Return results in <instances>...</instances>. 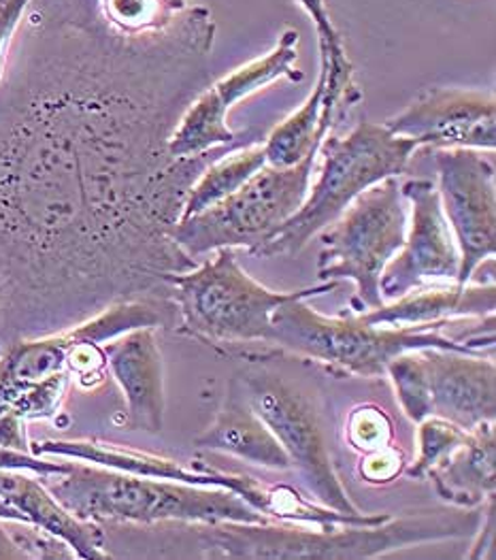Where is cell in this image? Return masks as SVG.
<instances>
[{"label": "cell", "instance_id": "cell-17", "mask_svg": "<svg viewBox=\"0 0 496 560\" xmlns=\"http://www.w3.org/2000/svg\"><path fill=\"white\" fill-rule=\"evenodd\" d=\"M433 416L473 431L496 420V364L454 350H422Z\"/></svg>", "mask_w": 496, "mask_h": 560}, {"label": "cell", "instance_id": "cell-18", "mask_svg": "<svg viewBox=\"0 0 496 560\" xmlns=\"http://www.w3.org/2000/svg\"><path fill=\"white\" fill-rule=\"evenodd\" d=\"M496 310L495 280L467 285L420 288L392 303L361 312L358 318L373 326H422L444 328L458 318H486Z\"/></svg>", "mask_w": 496, "mask_h": 560}, {"label": "cell", "instance_id": "cell-27", "mask_svg": "<svg viewBox=\"0 0 496 560\" xmlns=\"http://www.w3.org/2000/svg\"><path fill=\"white\" fill-rule=\"evenodd\" d=\"M0 469L7 471H26L37 478H51L60 476L67 471V458L58 460H45L43 456H37L33 452H22L13 447H0Z\"/></svg>", "mask_w": 496, "mask_h": 560}, {"label": "cell", "instance_id": "cell-21", "mask_svg": "<svg viewBox=\"0 0 496 560\" xmlns=\"http://www.w3.org/2000/svg\"><path fill=\"white\" fill-rule=\"evenodd\" d=\"M428 481L441 501L454 508H482L496 497L495 422L469 431V440Z\"/></svg>", "mask_w": 496, "mask_h": 560}, {"label": "cell", "instance_id": "cell-22", "mask_svg": "<svg viewBox=\"0 0 496 560\" xmlns=\"http://www.w3.org/2000/svg\"><path fill=\"white\" fill-rule=\"evenodd\" d=\"M262 166H267V154L262 143L241 148L233 154H222L215 161L209 162L203 173L197 177V182L190 186L179 220L201 213L211 205L231 197Z\"/></svg>", "mask_w": 496, "mask_h": 560}, {"label": "cell", "instance_id": "cell-30", "mask_svg": "<svg viewBox=\"0 0 496 560\" xmlns=\"http://www.w3.org/2000/svg\"><path fill=\"white\" fill-rule=\"evenodd\" d=\"M0 560H26L7 521H0Z\"/></svg>", "mask_w": 496, "mask_h": 560}, {"label": "cell", "instance_id": "cell-19", "mask_svg": "<svg viewBox=\"0 0 496 560\" xmlns=\"http://www.w3.org/2000/svg\"><path fill=\"white\" fill-rule=\"evenodd\" d=\"M194 445L222 452L273 471L290 469L288 454L264 420L251 409L244 382L233 377L213 422L194 440Z\"/></svg>", "mask_w": 496, "mask_h": 560}, {"label": "cell", "instance_id": "cell-9", "mask_svg": "<svg viewBox=\"0 0 496 560\" xmlns=\"http://www.w3.org/2000/svg\"><path fill=\"white\" fill-rule=\"evenodd\" d=\"M241 382L251 409L282 443L290 469L300 476L311 499L341 514H363L334 471L324 422L309 395L271 371H253Z\"/></svg>", "mask_w": 496, "mask_h": 560}, {"label": "cell", "instance_id": "cell-4", "mask_svg": "<svg viewBox=\"0 0 496 560\" xmlns=\"http://www.w3.org/2000/svg\"><path fill=\"white\" fill-rule=\"evenodd\" d=\"M184 273L166 278L177 310L179 335L209 346H239L271 339L273 312L292 299H314L332 292L339 281L275 292L253 280L239 265L233 249L222 247Z\"/></svg>", "mask_w": 496, "mask_h": 560}, {"label": "cell", "instance_id": "cell-24", "mask_svg": "<svg viewBox=\"0 0 496 560\" xmlns=\"http://www.w3.org/2000/svg\"><path fill=\"white\" fill-rule=\"evenodd\" d=\"M386 373L394 386L397 400L403 413L417 424L433 416V399L428 388L426 364L422 359V350H412L394 357L388 362Z\"/></svg>", "mask_w": 496, "mask_h": 560}, {"label": "cell", "instance_id": "cell-12", "mask_svg": "<svg viewBox=\"0 0 496 560\" xmlns=\"http://www.w3.org/2000/svg\"><path fill=\"white\" fill-rule=\"evenodd\" d=\"M439 199L454 235L460 269L458 285H467L475 271L496 254L495 162L480 150H435Z\"/></svg>", "mask_w": 496, "mask_h": 560}, {"label": "cell", "instance_id": "cell-29", "mask_svg": "<svg viewBox=\"0 0 496 560\" xmlns=\"http://www.w3.org/2000/svg\"><path fill=\"white\" fill-rule=\"evenodd\" d=\"M495 497L484 503V514L477 533L473 535L475 541L467 555V559H493L495 557Z\"/></svg>", "mask_w": 496, "mask_h": 560}, {"label": "cell", "instance_id": "cell-11", "mask_svg": "<svg viewBox=\"0 0 496 560\" xmlns=\"http://www.w3.org/2000/svg\"><path fill=\"white\" fill-rule=\"evenodd\" d=\"M298 43V33L286 28L269 54L241 65L215 83H209L177 121L168 139V152L177 159H194L235 145L237 132L228 126V112L237 103L273 81L305 78L303 71L296 69Z\"/></svg>", "mask_w": 496, "mask_h": 560}, {"label": "cell", "instance_id": "cell-3", "mask_svg": "<svg viewBox=\"0 0 496 560\" xmlns=\"http://www.w3.org/2000/svg\"><path fill=\"white\" fill-rule=\"evenodd\" d=\"M49 492L80 521L128 524L269 522L224 488L154 480L67 458V471L45 478Z\"/></svg>", "mask_w": 496, "mask_h": 560}, {"label": "cell", "instance_id": "cell-20", "mask_svg": "<svg viewBox=\"0 0 496 560\" xmlns=\"http://www.w3.org/2000/svg\"><path fill=\"white\" fill-rule=\"evenodd\" d=\"M0 497L11 503L26 522L67 541L78 559H111L105 548V535L101 530V524L80 521L78 516H73L49 492L42 478L26 476V471L0 469Z\"/></svg>", "mask_w": 496, "mask_h": 560}, {"label": "cell", "instance_id": "cell-10", "mask_svg": "<svg viewBox=\"0 0 496 560\" xmlns=\"http://www.w3.org/2000/svg\"><path fill=\"white\" fill-rule=\"evenodd\" d=\"M298 7L311 20L320 47V71L309 98L273 132L267 137L264 154L267 164L286 168L296 162L318 154L327 135L318 128V121L341 124L350 112L363 101V92L354 78V65L347 56L345 43L332 22L327 0H296Z\"/></svg>", "mask_w": 496, "mask_h": 560}, {"label": "cell", "instance_id": "cell-28", "mask_svg": "<svg viewBox=\"0 0 496 560\" xmlns=\"http://www.w3.org/2000/svg\"><path fill=\"white\" fill-rule=\"evenodd\" d=\"M31 0H0V75L7 62L9 45L13 39V33L26 11Z\"/></svg>", "mask_w": 496, "mask_h": 560}, {"label": "cell", "instance_id": "cell-16", "mask_svg": "<svg viewBox=\"0 0 496 560\" xmlns=\"http://www.w3.org/2000/svg\"><path fill=\"white\" fill-rule=\"evenodd\" d=\"M107 366L126 402L125 427L147 435L165 427V362L156 328H137L103 343Z\"/></svg>", "mask_w": 496, "mask_h": 560}, {"label": "cell", "instance_id": "cell-6", "mask_svg": "<svg viewBox=\"0 0 496 560\" xmlns=\"http://www.w3.org/2000/svg\"><path fill=\"white\" fill-rule=\"evenodd\" d=\"M309 299H292L271 316L269 343L296 357L322 362L336 373L379 377L388 362L412 350H454L484 357L469 343L446 337L439 328L373 326L356 316L329 318L307 305Z\"/></svg>", "mask_w": 496, "mask_h": 560}, {"label": "cell", "instance_id": "cell-8", "mask_svg": "<svg viewBox=\"0 0 496 560\" xmlns=\"http://www.w3.org/2000/svg\"><path fill=\"white\" fill-rule=\"evenodd\" d=\"M408 231V207L397 177H388L350 202L318 235L322 252L318 278L352 280L363 312L383 303L379 281L383 267L401 249Z\"/></svg>", "mask_w": 496, "mask_h": 560}, {"label": "cell", "instance_id": "cell-31", "mask_svg": "<svg viewBox=\"0 0 496 560\" xmlns=\"http://www.w3.org/2000/svg\"><path fill=\"white\" fill-rule=\"evenodd\" d=\"M0 521L26 522V518H24L11 503H7V501L0 497Z\"/></svg>", "mask_w": 496, "mask_h": 560}, {"label": "cell", "instance_id": "cell-7", "mask_svg": "<svg viewBox=\"0 0 496 560\" xmlns=\"http://www.w3.org/2000/svg\"><path fill=\"white\" fill-rule=\"evenodd\" d=\"M316 164L318 154H309L286 168L262 166L231 197L179 220L173 241L194 260L222 247L256 249L300 209Z\"/></svg>", "mask_w": 496, "mask_h": 560}, {"label": "cell", "instance_id": "cell-2", "mask_svg": "<svg viewBox=\"0 0 496 560\" xmlns=\"http://www.w3.org/2000/svg\"><path fill=\"white\" fill-rule=\"evenodd\" d=\"M482 508L417 512L375 526H336L314 530L286 522L192 524L203 559L367 560L422 544L473 537Z\"/></svg>", "mask_w": 496, "mask_h": 560}, {"label": "cell", "instance_id": "cell-13", "mask_svg": "<svg viewBox=\"0 0 496 560\" xmlns=\"http://www.w3.org/2000/svg\"><path fill=\"white\" fill-rule=\"evenodd\" d=\"M401 195L412 207V222L401 249L383 267L381 299L397 301L414 290L435 283H456L460 254L446 220L437 184L430 179H408Z\"/></svg>", "mask_w": 496, "mask_h": 560}, {"label": "cell", "instance_id": "cell-1", "mask_svg": "<svg viewBox=\"0 0 496 560\" xmlns=\"http://www.w3.org/2000/svg\"><path fill=\"white\" fill-rule=\"evenodd\" d=\"M215 20L188 4L125 31L101 0H31L0 75V350L120 301L166 299L194 159L168 139L211 78Z\"/></svg>", "mask_w": 496, "mask_h": 560}, {"label": "cell", "instance_id": "cell-25", "mask_svg": "<svg viewBox=\"0 0 496 560\" xmlns=\"http://www.w3.org/2000/svg\"><path fill=\"white\" fill-rule=\"evenodd\" d=\"M109 22L125 31H154L170 24L188 0H101Z\"/></svg>", "mask_w": 496, "mask_h": 560}, {"label": "cell", "instance_id": "cell-23", "mask_svg": "<svg viewBox=\"0 0 496 560\" xmlns=\"http://www.w3.org/2000/svg\"><path fill=\"white\" fill-rule=\"evenodd\" d=\"M467 440L469 431L439 416H428L417 422V458L408 467L405 476L417 481L428 480Z\"/></svg>", "mask_w": 496, "mask_h": 560}, {"label": "cell", "instance_id": "cell-14", "mask_svg": "<svg viewBox=\"0 0 496 560\" xmlns=\"http://www.w3.org/2000/svg\"><path fill=\"white\" fill-rule=\"evenodd\" d=\"M417 148H464L493 152L496 148V105L493 92L467 88H428L403 112L383 121Z\"/></svg>", "mask_w": 496, "mask_h": 560}, {"label": "cell", "instance_id": "cell-15", "mask_svg": "<svg viewBox=\"0 0 496 560\" xmlns=\"http://www.w3.org/2000/svg\"><path fill=\"white\" fill-rule=\"evenodd\" d=\"M31 452L37 456L82 460V463L107 467V469L122 471L130 476H141V478L224 488V490H231L237 497H241L248 505L267 518L269 488L244 474H228V471H217V469H194V467H186L166 456L139 452V450H130L125 445L96 440L31 441Z\"/></svg>", "mask_w": 496, "mask_h": 560}, {"label": "cell", "instance_id": "cell-5", "mask_svg": "<svg viewBox=\"0 0 496 560\" xmlns=\"http://www.w3.org/2000/svg\"><path fill=\"white\" fill-rule=\"evenodd\" d=\"M420 150L412 139L392 135L383 124L361 120L347 135L331 132L318 152L320 173L300 209L262 245L260 258L296 256L322 229L332 224L367 188L399 177Z\"/></svg>", "mask_w": 496, "mask_h": 560}, {"label": "cell", "instance_id": "cell-26", "mask_svg": "<svg viewBox=\"0 0 496 560\" xmlns=\"http://www.w3.org/2000/svg\"><path fill=\"white\" fill-rule=\"evenodd\" d=\"M392 431L388 418L375 407H361L354 411L350 422V441L363 452H375L388 447Z\"/></svg>", "mask_w": 496, "mask_h": 560}]
</instances>
